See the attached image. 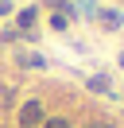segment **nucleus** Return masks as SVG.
I'll return each mask as SVG.
<instances>
[{"label":"nucleus","mask_w":124,"mask_h":128,"mask_svg":"<svg viewBox=\"0 0 124 128\" xmlns=\"http://www.w3.org/2000/svg\"><path fill=\"white\" fill-rule=\"evenodd\" d=\"M39 124H43V105H39V101H27L20 109V128H39Z\"/></svg>","instance_id":"1"},{"label":"nucleus","mask_w":124,"mask_h":128,"mask_svg":"<svg viewBox=\"0 0 124 128\" xmlns=\"http://www.w3.org/2000/svg\"><path fill=\"white\" fill-rule=\"evenodd\" d=\"M97 20H101V24H105V27H120V12H97Z\"/></svg>","instance_id":"2"},{"label":"nucleus","mask_w":124,"mask_h":128,"mask_svg":"<svg viewBox=\"0 0 124 128\" xmlns=\"http://www.w3.org/2000/svg\"><path fill=\"white\" fill-rule=\"evenodd\" d=\"M89 89H93V93H112L108 78H101V74H97V78H89Z\"/></svg>","instance_id":"3"},{"label":"nucleus","mask_w":124,"mask_h":128,"mask_svg":"<svg viewBox=\"0 0 124 128\" xmlns=\"http://www.w3.org/2000/svg\"><path fill=\"white\" fill-rule=\"evenodd\" d=\"M20 27H23V31L35 27V8H23V12H20Z\"/></svg>","instance_id":"4"},{"label":"nucleus","mask_w":124,"mask_h":128,"mask_svg":"<svg viewBox=\"0 0 124 128\" xmlns=\"http://www.w3.org/2000/svg\"><path fill=\"white\" fill-rule=\"evenodd\" d=\"M20 62H23V66H43V58H39V54H23Z\"/></svg>","instance_id":"5"},{"label":"nucleus","mask_w":124,"mask_h":128,"mask_svg":"<svg viewBox=\"0 0 124 128\" xmlns=\"http://www.w3.org/2000/svg\"><path fill=\"white\" fill-rule=\"evenodd\" d=\"M46 128H70V124H66L62 116H54V120H46Z\"/></svg>","instance_id":"6"},{"label":"nucleus","mask_w":124,"mask_h":128,"mask_svg":"<svg viewBox=\"0 0 124 128\" xmlns=\"http://www.w3.org/2000/svg\"><path fill=\"white\" fill-rule=\"evenodd\" d=\"M12 12V0H0V16H8Z\"/></svg>","instance_id":"7"},{"label":"nucleus","mask_w":124,"mask_h":128,"mask_svg":"<svg viewBox=\"0 0 124 128\" xmlns=\"http://www.w3.org/2000/svg\"><path fill=\"white\" fill-rule=\"evenodd\" d=\"M85 128H112V124H85Z\"/></svg>","instance_id":"8"}]
</instances>
